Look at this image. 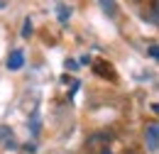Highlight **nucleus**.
Returning a JSON list of instances; mask_svg holds the SVG:
<instances>
[{"label":"nucleus","mask_w":159,"mask_h":154,"mask_svg":"<svg viewBox=\"0 0 159 154\" xmlns=\"http://www.w3.org/2000/svg\"><path fill=\"white\" fill-rule=\"evenodd\" d=\"M108 144H110V135L108 132H93L86 139V149L88 152H103V149H108Z\"/></svg>","instance_id":"1"},{"label":"nucleus","mask_w":159,"mask_h":154,"mask_svg":"<svg viewBox=\"0 0 159 154\" xmlns=\"http://www.w3.org/2000/svg\"><path fill=\"white\" fill-rule=\"evenodd\" d=\"M144 142H147V147H149L152 154L159 149V125L157 122H149V125L144 127Z\"/></svg>","instance_id":"2"},{"label":"nucleus","mask_w":159,"mask_h":154,"mask_svg":"<svg viewBox=\"0 0 159 154\" xmlns=\"http://www.w3.org/2000/svg\"><path fill=\"white\" fill-rule=\"evenodd\" d=\"M22 64H25V54H22L20 49L10 52V57H7V69H10V71H17V69H22Z\"/></svg>","instance_id":"3"},{"label":"nucleus","mask_w":159,"mask_h":154,"mask_svg":"<svg viewBox=\"0 0 159 154\" xmlns=\"http://www.w3.org/2000/svg\"><path fill=\"white\" fill-rule=\"evenodd\" d=\"M100 5H103V10H105V15L115 17V12H118V7H115V0H100Z\"/></svg>","instance_id":"4"},{"label":"nucleus","mask_w":159,"mask_h":154,"mask_svg":"<svg viewBox=\"0 0 159 154\" xmlns=\"http://www.w3.org/2000/svg\"><path fill=\"white\" fill-rule=\"evenodd\" d=\"M32 34V22L30 20H25V27H22V37H30Z\"/></svg>","instance_id":"5"},{"label":"nucleus","mask_w":159,"mask_h":154,"mask_svg":"<svg viewBox=\"0 0 159 154\" xmlns=\"http://www.w3.org/2000/svg\"><path fill=\"white\" fill-rule=\"evenodd\" d=\"M69 17V12H66V7H59V20L61 22H64V20Z\"/></svg>","instance_id":"6"},{"label":"nucleus","mask_w":159,"mask_h":154,"mask_svg":"<svg viewBox=\"0 0 159 154\" xmlns=\"http://www.w3.org/2000/svg\"><path fill=\"white\" fill-rule=\"evenodd\" d=\"M157 54H159V52H157V44H152V47H149V57L157 59Z\"/></svg>","instance_id":"7"},{"label":"nucleus","mask_w":159,"mask_h":154,"mask_svg":"<svg viewBox=\"0 0 159 154\" xmlns=\"http://www.w3.org/2000/svg\"><path fill=\"white\" fill-rule=\"evenodd\" d=\"M132 2H142V0H132Z\"/></svg>","instance_id":"8"},{"label":"nucleus","mask_w":159,"mask_h":154,"mask_svg":"<svg viewBox=\"0 0 159 154\" xmlns=\"http://www.w3.org/2000/svg\"><path fill=\"white\" fill-rule=\"evenodd\" d=\"M130 154H135V152H130Z\"/></svg>","instance_id":"9"}]
</instances>
